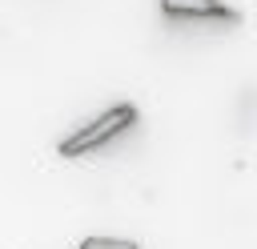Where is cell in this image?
<instances>
[{
  "label": "cell",
  "instance_id": "1",
  "mask_svg": "<svg viewBox=\"0 0 257 249\" xmlns=\"http://www.w3.org/2000/svg\"><path fill=\"white\" fill-rule=\"evenodd\" d=\"M133 125H137V104H133V100H116V104H108L100 116H92L88 125H80L76 133H68L56 149H60V157H88V153L120 141Z\"/></svg>",
  "mask_w": 257,
  "mask_h": 249
},
{
  "label": "cell",
  "instance_id": "2",
  "mask_svg": "<svg viewBox=\"0 0 257 249\" xmlns=\"http://www.w3.org/2000/svg\"><path fill=\"white\" fill-rule=\"evenodd\" d=\"M161 12L169 20H221V24H241V12H233L225 0H161Z\"/></svg>",
  "mask_w": 257,
  "mask_h": 249
},
{
  "label": "cell",
  "instance_id": "3",
  "mask_svg": "<svg viewBox=\"0 0 257 249\" xmlns=\"http://www.w3.org/2000/svg\"><path fill=\"white\" fill-rule=\"evenodd\" d=\"M76 249H141V245L128 237H84Z\"/></svg>",
  "mask_w": 257,
  "mask_h": 249
}]
</instances>
